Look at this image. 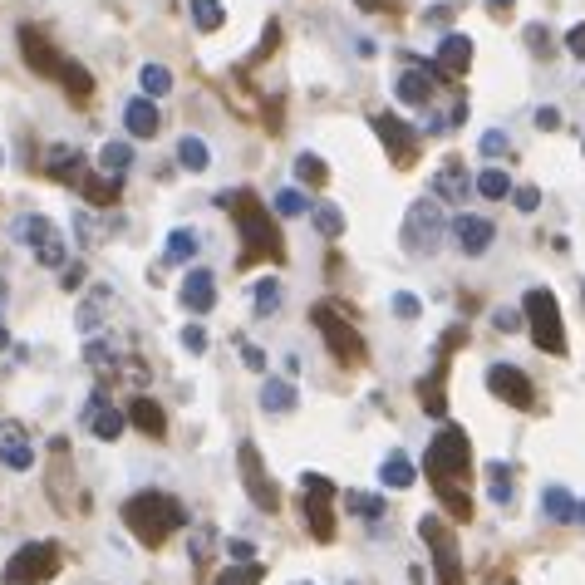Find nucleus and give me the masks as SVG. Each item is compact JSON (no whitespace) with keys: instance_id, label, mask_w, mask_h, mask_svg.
Returning <instances> with one entry per match:
<instances>
[{"instance_id":"obj_32","label":"nucleus","mask_w":585,"mask_h":585,"mask_svg":"<svg viewBox=\"0 0 585 585\" xmlns=\"http://www.w3.org/2000/svg\"><path fill=\"white\" fill-rule=\"evenodd\" d=\"M345 507H350L354 517H364V522H379L389 507H384V497H374V492H345Z\"/></svg>"},{"instance_id":"obj_40","label":"nucleus","mask_w":585,"mask_h":585,"mask_svg":"<svg viewBox=\"0 0 585 585\" xmlns=\"http://www.w3.org/2000/svg\"><path fill=\"white\" fill-rule=\"evenodd\" d=\"M59 84H64V89H69L74 99H89V89H94V84H89V69H84V64H74V59L64 64V74H59Z\"/></svg>"},{"instance_id":"obj_54","label":"nucleus","mask_w":585,"mask_h":585,"mask_svg":"<svg viewBox=\"0 0 585 585\" xmlns=\"http://www.w3.org/2000/svg\"><path fill=\"white\" fill-rule=\"evenodd\" d=\"M556 123H561L556 109H536V128H556Z\"/></svg>"},{"instance_id":"obj_31","label":"nucleus","mask_w":585,"mask_h":585,"mask_svg":"<svg viewBox=\"0 0 585 585\" xmlns=\"http://www.w3.org/2000/svg\"><path fill=\"white\" fill-rule=\"evenodd\" d=\"M177 163H182L187 173H202V168L212 163V153H207V143H202V138H192V133H187V138L177 143Z\"/></svg>"},{"instance_id":"obj_29","label":"nucleus","mask_w":585,"mask_h":585,"mask_svg":"<svg viewBox=\"0 0 585 585\" xmlns=\"http://www.w3.org/2000/svg\"><path fill=\"white\" fill-rule=\"evenodd\" d=\"M118 187H123V177H109V173L104 177H84V182H79V192H84L94 207H109V202L118 197Z\"/></svg>"},{"instance_id":"obj_18","label":"nucleus","mask_w":585,"mask_h":585,"mask_svg":"<svg viewBox=\"0 0 585 585\" xmlns=\"http://www.w3.org/2000/svg\"><path fill=\"white\" fill-rule=\"evenodd\" d=\"M492 236H497V227H492L487 217L463 212V217L453 222V241H458V251H463V256H482V251L492 246Z\"/></svg>"},{"instance_id":"obj_57","label":"nucleus","mask_w":585,"mask_h":585,"mask_svg":"<svg viewBox=\"0 0 585 585\" xmlns=\"http://www.w3.org/2000/svg\"><path fill=\"white\" fill-rule=\"evenodd\" d=\"M581 522H585V502H581Z\"/></svg>"},{"instance_id":"obj_39","label":"nucleus","mask_w":585,"mask_h":585,"mask_svg":"<svg viewBox=\"0 0 585 585\" xmlns=\"http://www.w3.org/2000/svg\"><path fill=\"white\" fill-rule=\"evenodd\" d=\"M310 222H315V232L320 236L345 232V212H340V207H310Z\"/></svg>"},{"instance_id":"obj_52","label":"nucleus","mask_w":585,"mask_h":585,"mask_svg":"<svg viewBox=\"0 0 585 585\" xmlns=\"http://www.w3.org/2000/svg\"><path fill=\"white\" fill-rule=\"evenodd\" d=\"M241 354H246V369H266V354L256 350V345H246Z\"/></svg>"},{"instance_id":"obj_5","label":"nucleus","mask_w":585,"mask_h":585,"mask_svg":"<svg viewBox=\"0 0 585 585\" xmlns=\"http://www.w3.org/2000/svg\"><path fill=\"white\" fill-rule=\"evenodd\" d=\"M335 482L320 472H300V517L315 541H335Z\"/></svg>"},{"instance_id":"obj_19","label":"nucleus","mask_w":585,"mask_h":585,"mask_svg":"<svg viewBox=\"0 0 585 585\" xmlns=\"http://www.w3.org/2000/svg\"><path fill=\"white\" fill-rule=\"evenodd\" d=\"M472 187H477V182L468 177L463 158H448V163H443V168L433 173V197H438V202H463Z\"/></svg>"},{"instance_id":"obj_20","label":"nucleus","mask_w":585,"mask_h":585,"mask_svg":"<svg viewBox=\"0 0 585 585\" xmlns=\"http://www.w3.org/2000/svg\"><path fill=\"white\" fill-rule=\"evenodd\" d=\"M84 423L94 428V438L114 443V438H123V423H128V418L109 404V394H94V399H89V409H84Z\"/></svg>"},{"instance_id":"obj_59","label":"nucleus","mask_w":585,"mask_h":585,"mask_svg":"<svg viewBox=\"0 0 585 585\" xmlns=\"http://www.w3.org/2000/svg\"><path fill=\"white\" fill-rule=\"evenodd\" d=\"M507 585H517V581H507Z\"/></svg>"},{"instance_id":"obj_36","label":"nucleus","mask_w":585,"mask_h":585,"mask_svg":"<svg viewBox=\"0 0 585 585\" xmlns=\"http://www.w3.org/2000/svg\"><path fill=\"white\" fill-rule=\"evenodd\" d=\"M128 163H133L128 143H104V148H99V168H104L109 177H123L128 173Z\"/></svg>"},{"instance_id":"obj_51","label":"nucleus","mask_w":585,"mask_h":585,"mask_svg":"<svg viewBox=\"0 0 585 585\" xmlns=\"http://www.w3.org/2000/svg\"><path fill=\"white\" fill-rule=\"evenodd\" d=\"M79 281H84V266H64V291H79Z\"/></svg>"},{"instance_id":"obj_4","label":"nucleus","mask_w":585,"mask_h":585,"mask_svg":"<svg viewBox=\"0 0 585 585\" xmlns=\"http://www.w3.org/2000/svg\"><path fill=\"white\" fill-rule=\"evenodd\" d=\"M522 315H527V330H531V340H536V350H546V354H566L561 305H556V295L546 291V286H531V291L522 295Z\"/></svg>"},{"instance_id":"obj_17","label":"nucleus","mask_w":585,"mask_h":585,"mask_svg":"<svg viewBox=\"0 0 585 585\" xmlns=\"http://www.w3.org/2000/svg\"><path fill=\"white\" fill-rule=\"evenodd\" d=\"M0 463H5V468H20V472L35 463V443H30V433H25L20 423H10V418L0 423Z\"/></svg>"},{"instance_id":"obj_7","label":"nucleus","mask_w":585,"mask_h":585,"mask_svg":"<svg viewBox=\"0 0 585 585\" xmlns=\"http://www.w3.org/2000/svg\"><path fill=\"white\" fill-rule=\"evenodd\" d=\"M59 576V546L55 541H30L5 561V581L10 585H45Z\"/></svg>"},{"instance_id":"obj_58","label":"nucleus","mask_w":585,"mask_h":585,"mask_svg":"<svg viewBox=\"0 0 585 585\" xmlns=\"http://www.w3.org/2000/svg\"><path fill=\"white\" fill-rule=\"evenodd\" d=\"M0 300H5V286H0Z\"/></svg>"},{"instance_id":"obj_48","label":"nucleus","mask_w":585,"mask_h":585,"mask_svg":"<svg viewBox=\"0 0 585 585\" xmlns=\"http://www.w3.org/2000/svg\"><path fill=\"white\" fill-rule=\"evenodd\" d=\"M512 202H517L522 212H536V207H541V192H536V187H517V192H512Z\"/></svg>"},{"instance_id":"obj_28","label":"nucleus","mask_w":585,"mask_h":585,"mask_svg":"<svg viewBox=\"0 0 585 585\" xmlns=\"http://www.w3.org/2000/svg\"><path fill=\"white\" fill-rule=\"evenodd\" d=\"M261 409L266 413H291L295 409V389L286 379H266V389H261Z\"/></svg>"},{"instance_id":"obj_47","label":"nucleus","mask_w":585,"mask_h":585,"mask_svg":"<svg viewBox=\"0 0 585 585\" xmlns=\"http://www.w3.org/2000/svg\"><path fill=\"white\" fill-rule=\"evenodd\" d=\"M182 345L192 354H202L207 350V330H202V325H187V330H182Z\"/></svg>"},{"instance_id":"obj_15","label":"nucleus","mask_w":585,"mask_h":585,"mask_svg":"<svg viewBox=\"0 0 585 585\" xmlns=\"http://www.w3.org/2000/svg\"><path fill=\"white\" fill-rule=\"evenodd\" d=\"M20 55H25V64H30L35 74H64V64H69V59L59 55L40 30H30V25H20Z\"/></svg>"},{"instance_id":"obj_41","label":"nucleus","mask_w":585,"mask_h":585,"mask_svg":"<svg viewBox=\"0 0 585 585\" xmlns=\"http://www.w3.org/2000/svg\"><path fill=\"white\" fill-rule=\"evenodd\" d=\"M138 84H143V94H168L173 89V74L163 64H143L138 69Z\"/></svg>"},{"instance_id":"obj_11","label":"nucleus","mask_w":585,"mask_h":585,"mask_svg":"<svg viewBox=\"0 0 585 585\" xmlns=\"http://www.w3.org/2000/svg\"><path fill=\"white\" fill-rule=\"evenodd\" d=\"M236 463H241L246 497H251L261 512H281V492H276V482H271V477H266V468H261V453H256V443H241V448H236Z\"/></svg>"},{"instance_id":"obj_38","label":"nucleus","mask_w":585,"mask_h":585,"mask_svg":"<svg viewBox=\"0 0 585 585\" xmlns=\"http://www.w3.org/2000/svg\"><path fill=\"white\" fill-rule=\"evenodd\" d=\"M487 492H492L497 507L512 502V468H507V463H492V468H487Z\"/></svg>"},{"instance_id":"obj_25","label":"nucleus","mask_w":585,"mask_h":585,"mask_svg":"<svg viewBox=\"0 0 585 585\" xmlns=\"http://www.w3.org/2000/svg\"><path fill=\"white\" fill-rule=\"evenodd\" d=\"M541 507H546V517H551V522H561V527L581 517V502H576L566 487H546V492H541Z\"/></svg>"},{"instance_id":"obj_30","label":"nucleus","mask_w":585,"mask_h":585,"mask_svg":"<svg viewBox=\"0 0 585 585\" xmlns=\"http://www.w3.org/2000/svg\"><path fill=\"white\" fill-rule=\"evenodd\" d=\"M197 246H202V241H197L192 227H177V232L168 236V246H163V256H168L173 266H182V261H192V256H197Z\"/></svg>"},{"instance_id":"obj_3","label":"nucleus","mask_w":585,"mask_h":585,"mask_svg":"<svg viewBox=\"0 0 585 585\" xmlns=\"http://www.w3.org/2000/svg\"><path fill=\"white\" fill-rule=\"evenodd\" d=\"M423 468L433 477V487L438 482H468L472 472V443L463 428H453V423H443L438 433H433V443H428V453H423Z\"/></svg>"},{"instance_id":"obj_10","label":"nucleus","mask_w":585,"mask_h":585,"mask_svg":"<svg viewBox=\"0 0 585 585\" xmlns=\"http://www.w3.org/2000/svg\"><path fill=\"white\" fill-rule=\"evenodd\" d=\"M458 340H468V330H448V340L438 345V364H433V369H428V374L418 379V404H423V413H428V418H443V413H448V394H443V379H448V359H453L448 350H453Z\"/></svg>"},{"instance_id":"obj_1","label":"nucleus","mask_w":585,"mask_h":585,"mask_svg":"<svg viewBox=\"0 0 585 585\" xmlns=\"http://www.w3.org/2000/svg\"><path fill=\"white\" fill-rule=\"evenodd\" d=\"M217 207H227L236 217V232L246 236V256H241V261H281V256H286V241L276 232V222L266 217V202H261L256 192H246V187L222 192Z\"/></svg>"},{"instance_id":"obj_37","label":"nucleus","mask_w":585,"mask_h":585,"mask_svg":"<svg viewBox=\"0 0 585 585\" xmlns=\"http://www.w3.org/2000/svg\"><path fill=\"white\" fill-rule=\"evenodd\" d=\"M325 177H330V168H325L315 153H300V158H295V182H305V187H325Z\"/></svg>"},{"instance_id":"obj_34","label":"nucleus","mask_w":585,"mask_h":585,"mask_svg":"<svg viewBox=\"0 0 585 585\" xmlns=\"http://www.w3.org/2000/svg\"><path fill=\"white\" fill-rule=\"evenodd\" d=\"M192 5V20H197V30H222V20H227V10H222V0H187Z\"/></svg>"},{"instance_id":"obj_27","label":"nucleus","mask_w":585,"mask_h":585,"mask_svg":"<svg viewBox=\"0 0 585 585\" xmlns=\"http://www.w3.org/2000/svg\"><path fill=\"white\" fill-rule=\"evenodd\" d=\"M433 492H438V502L448 507V517H453V522H468L472 517V497L458 487V482H438Z\"/></svg>"},{"instance_id":"obj_56","label":"nucleus","mask_w":585,"mask_h":585,"mask_svg":"<svg viewBox=\"0 0 585 585\" xmlns=\"http://www.w3.org/2000/svg\"><path fill=\"white\" fill-rule=\"evenodd\" d=\"M487 5H492V15H507V10H512L517 0H487Z\"/></svg>"},{"instance_id":"obj_21","label":"nucleus","mask_w":585,"mask_h":585,"mask_svg":"<svg viewBox=\"0 0 585 585\" xmlns=\"http://www.w3.org/2000/svg\"><path fill=\"white\" fill-rule=\"evenodd\" d=\"M433 74H438V69H433V59H428L423 69H418V64L404 69V74H399V84H394V89H399V99L413 104V109H423V104L433 99Z\"/></svg>"},{"instance_id":"obj_50","label":"nucleus","mask_w":585,"mask_h":585,"mask_svg":"<svg viewBox=\"0 0 585 585\" xmlns=\"http://www.w3.org/2000/svg\"><path fill=\"white\" fill-rule=\"evenodd\" d=\"M566 50H571L576 59H585V25H576V30L566 35Z\"/></svg>"},{"instance_id":"obj_24","label":"nucleus","mask_w":585,"mask_h":585,"mask_svg":"<svg viewBox=\"0 0 585 585\" xmlns=\"http://www.w3.org/2000/svg\"><path fill=\"white\" fill-rule=\"evenodd\" d=\"M128 423H133V428H143L148 438H168V413L158 409V404H153L148 394H143V399H133V409H128Z\"/></svg>"},{"instance_id":"obj_8","label":"nucleus","mask_w":585,"mask_h":585,"mask_svg":"<svg viewBox=\"0 0 585 585\" xmlns=\"http://www.w3.org/2000/svg\"><path fill=\"white\" fill-rule=\"evenodd\" d=\"M418 536L433 546V571H438V585H468V571L458 561V541L443 517H418Z\"/></svg>"},{"instance_id":"obj_9","label":"nucleus","mask_w":585,"mask_h":585,"mask_svg":"<svg viewBox=\"0 0 585 585\" xmlns=\"http://www.w3.org/2000/svg\"><path fill=\"white\" fill-rule=\"evenodd\" d=\"M310 320H315V330L325 335V345H330V354H335L340 364H364V340H359V330H354L350 320H340V310H335L330 300H320V305L310 310Z\"/></svg>"},{"instance_id":"obj_2","label":"nucleus","mask_w":585,"mask_h":585,"mask_svg":"<svg viewBox=\"0 0 585 585\" xmlns=\"http://www.w3.org/2000/svg\"><path fill=\"white\" fill-rule=\"evenodd\" d=\"M123 522L143 546H163L173 531L187 527V507L168 492H138V497L123 502Z\"/></svg>"},{"instance_id":"obj_44","label":"nucleus","mask_w":585,"mask_h":585,"mask_svg":"<svg viewBox=\"0 0 585 585\" xmlns=\"http://www.w3.org/2000/svg\"><path fill=\"white\" fill-rule=\"evenodd\" d=\"M482 153L487 158H502V153H512V138L502 128H492V133H482Z\"/></svg>"},{"instance_id":"obj_35","label":"nucleus","mask_w":585,"mask_h":585,"mask_svg":"<svg viewBox=\"0 0 585 585\" xmlns=\"http://www.w3.org/2000/svg\"><path fill=\"white\" fill-rule=\"evenodd\" d=\"M379 482H389V487H413V463L404 453H389L384 468H379Z\"/></svg>"},{"instance_id":"obj_22","label":"nucleus","mask_w":585,"mask_h":585,"mask_svg":"<svg viewBox=\"0 0 585 585\" xmlns=\"http://www.w3.org/2000/svg\"><path fill=\"white\" fill-rule=\"evenodd\" d=\"M182 305H187L192 315H207V310L217 305V276H212V271H187V281H182Z\"/></svg>"},{"instance_id":"obj_55","label":"nucleus","mask_w":585,"mask_h":585,"mask_svg":"<svg viewBox=\"0 0 585 585\" xmlns=\"http://www.w3.org/2000/svg\"><path fill=\"white\" fill-rule=\"evenodd\" d=\"M359 10H399V0H354Z\"/></svg>"},{"instance_id":"obj_23","label":"nucleus","mask_w":585,"mask_h":585,"mask_svg":"<svg viewBox=\"0 0 585 585\" xmlns=\"http://www.w3.org/2000/svg\"><path fill=\"white\" fill-rule=\"evenodd\" d=\"M123 123H128V133H133V138H153V133L163 128V114H158V104H153V99H133V104L123 109Z\"/></svg>"},{"instance_id":"obj_14","label":"nucleus","mask_w":585,"mask_h":585,"mask_svg":"<svg viewBox=\"0 0 585 585\" xmlns=\"http://www.w3.org/2000/svg\"><path fill=\"white\" fill-rule=\"evenodd\" d=\"M487 389H492L502 404H512V409H536V389H531V379L517 364H492V369H487Z\"/></svg>"},{"instance_id":"obj_46","label":"nucleus","mask_w":585,"mask_h":585,"mask_svg":"<svg viewBox=\"0 0 585 585\" xmlns=\"http://www.w3.org/2000/svg\"><path fill=\"white\" fill-rule=\"evenodd\" d=\"M418 310H423V305H418V295H409V291L394 295V315H399V320H413Z\"/></svg>"},{"instance_id":"obj_12","label":"nucleus","mask_w":585,"mask_h":585,"mask_svg":"<svg viewBox=\"0 0 585 585\" xmlns=\"http://www.w3.org/2000/svg\"><path fill=\"white\" fill-rule=\"evenodd\" d=\"M374 123V133H379V143L389 148V158L399 163V168H409L413 158H418V143H423V133L413 128V123H404L399 114H374L369 118Z\"/></svg>"},{"instance_id":"obj_6","label":"nucleus","mask_w":585,"mask_h":585,"mask_svg":"<svg viewBox=\"0 0 585 585\" xmlns=\"http://www.w3.org/2000/svg\"><path fill=\"white\" fill-rule=\"evenodd\" d=\"M443 232H448V222H443L438 197L413 202L409 217H404V246H409V256H433L443 246Z\"/></svg>"},{"instance_id":"obj_53","label":"nucleus","mask_w":585,"mask_h":585,"mask_svg":"<svg viewBox=\"0 0 585 585\" xmlns=\"http://www.w3.org/2000/svg\"><path fill=\"white\" fill-rule=\"evenodd\" d=\"M227 551H232V561H251V556H256V551H251V541H232Z\"/></svg>"},{"instance_id":"obj_16","label":"nucleus","mask_w":585,"mask_h":585,"mask_svg":"<svg viewBox=\"0 0 585 585\" xmlns=\"http://www.w3.org/2000/svg\"><path fill=\"white\" fill-rule=\"evenodd\" d=\"M472 64V40L468 35H443V45H438V55H433V69H438V79H463Z\"/></svg>"},{"instance_id":"obj_43","label":"nucleus","mask_w":585,"mask_h":585,"mask_svg":"<svg viewBox=\"0 0 585 585\" xmlns=\"http://www.w3.org/2000/svg\"><path fill=\"white\" fill-rule=\"evenodd\" d=\"M305 207H310V197H305L300 187H286V192H276V212H281V217H300Z\"/></svg>"},{"instance_id":"obj_26","label":"nucleus","mask_w":585,"mask_h":585,"mask_svg":"<svg viewBox=\"0 0 585 585\" xmlns=\"http://www.w3.org/2000/svg\"><path fill=\"white\" fill-rule=\"evenodd\" d=\"M50 177L55 182H84V153L79 148H55L50 153Z\"/></svg>"},{"instance_id":"obj_45","label":"nucleus","mask_w":585,"mask_h":585,"mask_svg":"<svg viewBox=\"0 0 585 585\" xmlns=\"http://www.w3.org/2000/svg\"><path fill=\"white\" fill-rule=\"evenodd\" d=\"M276 305H281V286H276V281H266V286H256V310H261V315H271Z\"/></svg>"},{"instance_id":"obj_33","label":"nucleus","mask_w":585,"mask_h":585,"mask_svg":"<svg viewBox=\"0 0 585 585\" xmlns=\"http://www.w3.org/2000/svg\"><path fill=\"white\" fill-rule=\"evenodd\" d=\"M477 192H482L487 202H502V197H512L517 187H512V177L502 173V168H487V173L477 177Z\"/></svg>"},{"instance_id":"obj_49","label":"nucleus","mask_w":585,"mask_h":585,"mask_svg":"<svg viewBox=\"0 0 585 585\" xmlns=\"http://www.w3.org/2000/svg\"><path fill=\"white\" fill-rule=\"evenodd\" d=\"M492 325H497L502 335H512V330H517L522 320H517V310H497V315H492Z\"/></svg>"},{"instance_id":"obj_42","label":"nucleus","mask_w":585,"mask_h":585,"mask_svg":"<svg viewBox=\"0 0 585 585\" xmlns=\"http://www.w3.org/2000/svg\"><path fill=\"white\" fill-rule=\"evenodd\" d=\"M261 576H266V571H261L256 561H241V566H232V571H222L212 585H261Z\"/></svg>"},{"instance_id":"obj_13","label":"nucleus","mask_w":585,"mask_h":585,"mask_svg":"<svg viewBox=\"0 0 585 585\" xmlns=\"http://www.w3.org/2000/svg\"><path fill=\"white\" fill-rule=\"evenodd\" d=\"M15 241L20 246H35V256L45 266H64V241H59L50 217H15Z\"/></svg>"}]
</instances>
